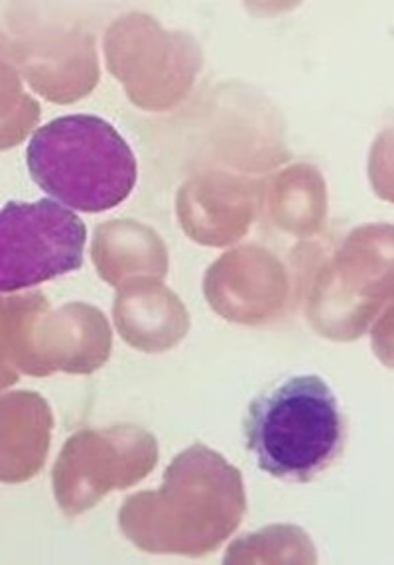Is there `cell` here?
<instances>
[{
	"instance_id": "cell-1",
	"label": "cell",
	"mask_w": 394,
	"mask_h": 565,
	"mask_svg": "<svg viewBox=\"0 0 394 565\" xmlns=\"http://www.w3.org/2000/svg\"><path fill=\"white\" fill-rule=\"evenodd\" d=\"M245 441L258 469L310 483L343 454L348 422L338 396L318 374H294L248 404Z\"/></svg>"
},
{
	"instance_id": "cell-2",
	"label": "cell",
	"mask_w": 394,
	"mask_h": 565,
	"mask_svg": "<svg viewBox=\"0 0 394 565\" xmlns=\"http://www.w3.org/2000/svg\"><path fill=\"white\" fill-rule=\"evenodd\" d=\"M30 178L40 190L82 213L120 205L137 183V158L107 120L93 115L60 117L38 128L26 150Z\"/></svg>"
},
{
	"instance_id": "cell-3",
	"label": "cell",
	"mask_w": 394,
	"mask_h": 565,
	"mask_svg": "<svg viewBox=\"0 0 394 565\" xmlns=\"http://www.w3.org/2000/svg\"><path fill=\"white\" fill-rule=\"evenodd\" d=\"M85 241V223L54 200L10 201L0 210V292L79 270Z\"/></svg>"
}]
</instances>
